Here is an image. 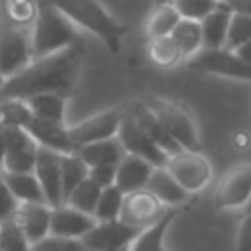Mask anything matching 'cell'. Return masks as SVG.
I'll return each mask as SVG.
<instances>
[{"label":"cell","mask_w":251,"mask_h":251,"mask_svg":"<svg viewBox=\"0 0 251 251\" xmlns=\"http://www.w3.org/2000/svg\"><path fill=\"white\" fill-rule=\"evenodd\" d=\"M116 167L118 165H94L88 167V178L100 188L112 186L116 182Z\"/></svg>","instance_id":"cell-39"},{"label":"cell","mask_w":251,"mask_h":251,"mask_svg":"<svg viewBox=\"0 0 251 251\" xmlns=\"http://www.w3.org/2000/svg\"><path fill=\"white\" fill-rule=\"evenodd\" d=\"M0 251H31V243L14 218L0 222Z\"/></svg>","instance_id":"cell-33"},{"label":"cell","mask_w":251,"mask_h":251,"mask_svg":"<svg viewBox=\"0 0 251 251\" xmlns=\"http://www.w3.org/2000/svg\"><path fill=\"white\" fill-rule=\"evenodd\" d=\"M178 20H180V14L173 6V2L171 0H165V2L157 4L151 10V14L147 16V20H145V33H147L149 39L171 35L173 29L176 27Z\"/></svg>","instance_id":"cell-24"},{"label":"cell","mask_w":251,"mask_h":251,"mask_svg":"<svg viewBox=\"0 0 251 251\" xmlns=\"http://www.w3.org/2000/svg\"><path fill=\"white\" fill-rule=\"evenodd\" d=\"M122 204H124V192L116 184L106 186L100 192V198L96 202V208H94V214L92 216L96 218V222L118 220L120 218V212H122Z\"/></svg>","instance_id":"cell-32"},{"label":"cell","mask_w":251,"mask_h":251,"mask_svg":"<svg viewBox=\"0 0 251 251\" xmlns=\"http://www.w3.org/2000/svg\"><path fill=\"white\" fill-rule=\"evenodd\" d=\"M188 67L206 75H218L235 80L251 82V65L245 63L229 49H202L192 59H188Z\"/></svg>","instance_id":"cell-6"},{"label":"cell","mask_w":251,"mask_h":251,"mask_svg":"<svg viewBox=\"0 0 251 251\" xmlns=\"http://www.w3.org/2000/svg\"><path fill=\"white\" fill-rule=\"evenodd\" d=\"M37 149H14V151H6L0 171H4V173H31L33 171V165H35Z\"/></svg>","instance_id":"cell-35"},{"label":"cell","mask_w":251,"mask_h":251,"mask_svg":"<svg viewBox=\"0 0 251 251\" xmlns=\"http://www.w3.org/2000/svg\"><path fill=\"white\" fill-rule=\"evenodd\" d=\"M116 137L120 139V143H122V147H124L126 153L137 155V157L149 161V163L155 165V167L165 165V161H167V157H169V155L143 131V127L127 114V110H126V116H124L120 127H118Z\"/></svg>","instance_id":"cell-10"},{"label":"cell","mask_w":251,"mask_h":251,"mask_svg":"<svg viewBox=\"0 0 251 251\" xmlns=\"http://www.w3.org/2000/svg\"><path fill=\"white\" fill-rule=\"evenodd\" d=\"M96 218L92 214L80 212L69 204H59L51 208V222H49V233L61 235V237H73L80 239L90 227H94Z\"/></svg>","instance_id":"cell-14"},{"label":"cell","mask_w":251,"mask_h":251,"mask_svg":"<svg viewBox=\"0 0 251 251\" xmlns=\"http://www.w3.org/2000/svg\"><path fill=\"white\" fill-rule=\"evenodd\" d=\"M118 251H129V245H127V247H122V249H118Z\"/></svg>","instance_id":"cell-47"},{"label":"cell","mask_w":251,"mask_h":251,"mask_svg":"<svg viewBox=\"0 0 251 251\" xmlns=\"http://www.w3.org/2000/svg\"><path fill=\"white\" fill-rule=\"evenodd\" d=\"M224 4H226V8L229 12L251 16V0H224Z\"/></svg>","instance_id":"cell-41"},{"label":"cell","mask_w":251,"mask_h":251,"mask_svg":"<svg viewBox=\"0 0 251 251\" xmlns=\"http://www.w3.org/2000/svg\"><path fill=\"white\" fill-rule=\"evenodd\" d=\"M163 167L175 176V180L188 194H196V192L204 190L212 180V165L198 151L180 149V151L169 155Z\"/></svg>","instance_id":"cell-5"},{"label":"cell","mask_w":251,"mask_h":251,"mask_svg":"<svg viewBox=\"0 0 251 251\" xmlns=\"http://www.w3.org/2000/svg\"><path fill=\"white\" fill-rule=\"evenodd\" d=\"M235 51V55L239 57V59H243L245 63H249L251 65V39L249 41H245L243 45H239L237 49H233Z\"/></svg>","instance_id":"cell-43"},{"label":"cell","mask_w":251,"mask_h":251,"mask_svg":"<svg viewBox=\"0 0 251 251\" xmlns=\"http://www.w3.org/2000/svg\"><path fill=\"white\" fill-rule=\"evenodd\" d=\"M176 214H178L176 208H167L159 220H155L151 226L139 229L137 235L133 237V241L129 243V251H165L163 241H165V235H167L171 224L175 222Z\"/></svg>","instance_id":"cell-20"},{"label":"cell","mask_w":251,"mask_h":251,"mask_svg":"<svg viewBox=\"0 0 251 251\" xmlns=\"http://www.w3.org/2000/svg\"><path fill=\"white\" fill-rule=\"evenodd\" d=\"M180 59H192L196 53H200L204 49V39H202V27L200 22L196 20H186L180 18L176 27L171 33Z\"/></svg>","instance_id":"cell-22"},{"label":"cell","mask_w":251,"mask_h":251,"mask_svg":"<svg viewBox=\"0 0 251 251\" xmlns=\"http://www.w3.org/2000/svg\"><path fill=\"white\" fill-rule=\"evenodd\" d=\"M25 129L29 131V135L35 139V143L39 147H45V149H51L57 153H73L75 151L71 137H69V126H65L63 122L33 118Z\"/></svg>","instance_id":"cell-16"},{"label":"cell","mask_w":251,"mask_h":251,"mask_svg":"<svg viewBox=\"0 0 251 251\" xmlns=\"http://www.w3.org/2000/svg\"><path fill=\"white\" fill-rule=\"evenodd\" d=\"M4 80H6V78H4L2 75H0V88H2V84H4Z\"/></svg>","instance_id":"cell-46"},{"label":"cell","mask_w":251,"mask_h":251,"mask_svg":"<svg viewBox=\"0 0 251 251\" xmlns=\"http://www.w3.org/2000/svg\"><path fill=\"white\" fill-rule=\"evenodd\" d=\"M145 188L167 208H176L188 196V192L175 180V176L163 165L161 167H153Z\"/></svg>","instance_id":"cell-19"},{"label":"cell","mask_w":251,"mask_h":251,"mask_svg":"<svg viewBox=\"0 0 251 251\" xmlns=\"http://www.w3.org/2000/svg\"><path fill=\"white\" fill-rule=\"evenodd\" d=\"M241 210H243V214H251V196H249V200L245 202V206Z\"/></svg>","instance_id":"cell-45"},{"label":"cell","mask_w":251,"mask_h":251,"mask_svg":"<svg viewBox=\"0 0 251 251\" xmlns=\"http://www.w3.org/2000/svg\"><path fill=\"white\" fill-rule=\"evenodd\" d=\"M88 167H94V165H118L120 159L126 155L120 139L114 135V137H108V139H100V141H94V143H86L82 147H78L75 151Z\"/></svg>","instance_id":"cell-21"},{"label":"cell","mask_w":251,"mask_h":251,"mask_svg":"<svg viewBox=\"0 0 251 251\" xmlns=\"http://www.w3.org/2000/svg\"><path fill=\"white\" fill-rule=\"evenodd\" d=\"M249 143H251V135H249V131H235L233 133V145L237 147V149H247L249 147Z\"/></svg>","instance_id":"cell-42"},{"label":"cell","mask_w":251,"mask_h":251,"mask_svg":"<svg viewBox=\"0 0 251 251\" xmlns=\"http://www.w3.org/2000/svg\"><path fill=\"white\" fill-rule=\"evenodd\" d=\"M63 12L76 27L86 29L98 37L110 53L118 55L122 49V39L126 35V25L116 20L102 2L98 0H45Z\"/></svg>","instance_id":"cell-2"},{"label":"cell","mask_w":251,"mask_h":251,"mask_svg":"<svg viewBox=\"0 0 251 251\" xmlns=\"http://www.w3.org/2000/svg\"><path fill=\"white\" fill-rule=\"evenodd\" d=\"M147 55H149V61L159 67V69H169V67H175L178 61H180V55H178V49L173 41L171 35H163V37H153L149 39V47H147Z\"/></svg>","instance_id":"cell-30"},{"label":"cell","mask_w":251,"mask_h":251,"mask_svg":"<svg viewBox=\"0 0 251 251\" xmlns=\"http://www.w3.org/2000/svg\"><path fill=\"white\" fill-rule=\"evenodd\" d=\"M18 204H20V202H18L16 196L12 194L10 186H8L6 180H4V175H2V171H0V222L14 218L16 210H18Z\"/></svg>","instance_id":"cell-38"},{"label":"cell","mask_w":251,"mask_h":251,"mask_svg":"<svg viewBox=\"0 0 251 251\" xmlns=\"http://www.w3.org/2000/svg\"><path fill=\"white\" fill-rule=\"evenodd\" d=\"M235 251H251V214H243L237 237H235Z\"/></svg>","instance_id":"cell-40"},{"label":"cell","mask_w":251,"mask_h":251,"mask_svg":"<svg viewBox=\"0 0 251 251\" xmlns=\"http://www.w3.org/2000/svg\"><path fill=\"white\" fill-rule=\"evenodd\" d=\"M31 251H88L80 239L61 237V235H47L41 241L31 245Z\"/></svg>","instance_id":"cell-37"},{"label":"cell","mask_w":251,"mask_h":251,"mask_svg":"<svg viewBox=\"0 0 251 251\" xmlns=\"http://www.w3.org/2000/svg\"><path fill=\"white\" fill-rule=\"evenodd\" d=\"M155 165H151L149 161L137 157V155H129L126 153L118 167H116V186L127 194V192H133V190H139V188H145L147 180H149V175L153 171Z\"/></svg>","instance_id":"cell-18"},{"label":"cell","mask_w":251,"mask_h":251,"mask_svg":"<svg viewBox=\"0 0 251 251\" xmlns=\"http://www.w3.org/2000/svg\"><path fill=\"white\" fill-rule=\"evenodd\" d=\"M14 220L25 233L27 241L33 245L49 235L51 206L47 202H20Z\"/></svg>","instance_id":"cell-15"},{"label":"cell","mask_w":251,"mask_h":251,"mask_svg":"<svg viewBox=\"0 0 251 251\" xmlns=\"http://www.w3.org/2000/svg\"><path fill=\"white\" fill-rule=\"evenodd\" d=\"M33 120V112L25 98L20 96H2L0 104V126L8 127H27Z\"/></svg>","instance_id":"cell-28"},{"label":"cell","mask_w":251,"mask_h":251,"mask_svg":"<svg viewBox=\"0 0 251 251\" xmlns=\"http://www.w3.org/2000/svg\"><path fill=\"white\" fill-rule=\"evenodd\" d=\"M126 110H127V114L143 127V131H145L167 155H173V153H176V151L182 149V147L169 135V131L163 127V124L157 120V116H155L141 100L127 102V104H126Z\"/></svg>","instance_id":"cell-17"},{"label":"cell","mask_w":251,"mask_h":251,"mask_svg":"<svg viewBox=\"0 0 251 251\" xmlns=\"http://www.w3.org/2000/svg\"><path fill=\"white\" fill-rule=\"evenodd\" d=\"M100 192L102 188L98 184H94L88 176L84 180H80L73 190L71 194L67 196V200L63 204H69L80 212H86V214H94V208H96V202L100 198Z\"/></svg>","instance_id":"cell-31"},{"label":"cell","mask_w":251,"mask_h":251,"mask_svg":"<svg viewBox=\"0 0 251 251\" xmlns=\"http://www.w3.org/2000/svg\"><path fill=\"white\" fill-rule=\"evenodd\" d=\"M0 14L6 27L29 29L37 16V0H0Z\"/></svg>","instance_id":"cell-26"},{"label":"cell","mask_w":251,"mask_h":251,"mask_svg":"<svg viewBox=\"0 0 251 251\" xmlns=\"http://www.w3.org/2000/svg\"><path fill=\"white\" fill-rule=\"evenodd\" d=\"M137 231V227L127 226L118 218L108 222H96L94 227H90L80 237V241L88 251H118L122 247H127Z\"/></svg>","instance_id":"cell-11"},{"label":"cell","mask_w":251,"mask_h":251,"mask_svg":"<svg viewBox=\"0 0 251 251\" xmlns=\"http://www.w3.org/2000/svg\"><path fill=\"white\" fill-rule=\"evenodd\" d=\"M88 176V165L73 151L61 153V188H63V202L71 194V190Z\"/></svg>","instance_id":"cell-29"},{"label":"cell","mask_w":251,"mask_h":251,"mask_svg":"<svg viewBox=\"0 0 251 251\" xmlns=\"http://www.w3.org/2000/svg\"><path fill=\"white\" fill-rule=\"evenodd\" d=\"M124 116H126V104L108 108V110L98 112L75 126H69V137H71L75 151L86 143L114 137L118 133V127H120Z\"/></svg>","instance_id":"cell-7"},{"label":"cell","mask_w":251,"mask_h":251,"mask_svg":"<svg viewBox=\"0 0 251 251\" xmlns=\"http://www.w3.org/2000/svg\"><path fill=\"white\" fill-rule=\"evenodd\" d=\"M82 57L84 45L82 41H78L63 51L31 59L27 67L4 80L0 96L29 98L41 92H57L63 96H71L76 88Z\"/></svg>","instance_id":"cell-1"},{"label":"cell","mask_w":251,"mask_h":251,"mask_svg":"<svg viewBox=\"0 0 251 251\" xmlns=\"http://www.w3.org/2000/svg\"><path fill=\"white\" fill-rule=\"evenodd\" d=\"M33 118L51 120V122H63L65 124V112H67V100L69 96L57 94V92H41L25 98Z\"/></svg>","instance_id":"cell-25"},{"label":"cell","mask_w":251,"mask_h":251,"mask_svg":"<svg viewBox=\"0 0 251 251\" xmlns=\"http://www.w3.org/2000/svg\"><path fill=\"white\" fill-rule=\"evenodd\" d=\"M249 39H251V16L231 12L229 25H227V35H226V41H224V49L233 51Z\"/></svg>","instance_id":"cell-34"},{"label":"cell","mask_w":251,"mask_h":251,"mask_svg":"<svg viewBox=\"0 0 251 251\" xmlns=\"http://www.w3.org/2000/svg\"><path fill=\"white\" fill-rule=\"evenodd\" d=\"M4 155H6V145H4V135H2V129H0V167H2Z\"/></svg>","instance_id":"cell-44"},{"label":"cell","mask_w":251,"mask_h":251,"mask_svg":"<svg viewBox=\"0 0 251 251\" xmlns=\"http://www.w3.org/2000/svg\"><path fill=\"white\" fill-rule=\"evenodd\" d=\"M251 196V163L233 165L218 182L214 202L218 210H241Z\"/></svg>","instance_id":"cell-8"},{"label":"cell","mask_w":251,"mask_h":251,"mask_svg":"<svg viewBox=\"0 0 251 251\" xmlns=\"http://www.w3.org/2000/svg\"><path fill=\"white\" fill-rule=\"evenodd\" d=\"M2 175L18 202H45L43 190L33 171L31 173H4L2 171Z\"/></svg>","instance_id":"cell-27"},{"label":"cell","mask_w":251,"mask_h":251,"mask_svg":"<svg viewBox=\"0 0 251 251\" xmlns=\"http://www.w3.org/2000/svg\"><path fill=\"white\" fill-rule=\"evenodd\" d=\"M143 104L157 116V120L163 124V127L169 131V135L182 147L190 151L200 149V137L198 127L192 120V116L173 100H167L159 94H147L143 98Z\"/></svg>","instance_id":"cell-4"},{"label":"cell","mask_w":251,"mask_h":251,"mask_svg":"<svg viewBox=\"0 0 251 251\" xmlns=\"http://www.w3.org/2000/svg\"><path fill=\"white\" fill-rule=\"evenodd\" d=\"M165 210L167 206H163L147 188H139V190L124 194L120 220L126 222L127 226L143 229L151 226L155 220H159L165 214Z\"/></svg>","instance_id":"cell-12"},{"label":"cell","mask_w":251,"mask_h":251,"mask_svg":"<svg viewBox=\"0 0 251 251\" xmlns=\"http://www.w3.org/2000/svg\"><path fill=\"white\" fill-rule=\"evenodd\" d=\"M171 2L180 14V18L196 20V22H202L210 12H214L222 4V0H171Z\"/></svg>","instance_id":"cell-36"},{"label":"cell","mask_w":251,"mask_h":251,"mask_svg":"<svg viewBox=\"0 0 251 251\" xmlns=\"http://www.w3.org/2000/svg\"><path fill=\"white\" fill-rule=\"evenodd\" d=\"M229 18H231V12L226 8V4L222 0V4L200 22L204 49H222L224 47V41H226V35H227Z\"/></svg>","instance_id":"cell-23"},{"label":"cell","mask_w":251,"mask_h":251,"mask_svg":"<svg viewBox=\"0 0 251 251\" xmlns=\"http://www.w3.org/2000/svg\"><path fill=\"white\" fill-rule=\"evenodd\" d=\"M29 35L33 59L63 51L80 41L78 27L45 0H37V16L29 27Z\"/></svg>","instance_id":"cell-3"},{"label":"cell","mask_w":251,"mask_h":251,"mask_svg":"<svg viewBox=\"0 0 251 251\" xmlns=\"http://www.w3.org/2000/svg\"><path fill=\"white\" fill-rule=\"evenodd\" d=\"M0 104H2V96H0Z\"/></svg>","instance_id":"cell-48"},{"label":"cell","mask_w":251,"mask_h":251,"mask_svg":"<svg viewBox=\"0 0 251 251\" xmlns=\"http://www.w3.org/2000/svg\"><path fill=\"white\" fill-rule=\"evenodd\" d=\"M33 175L39 180L45 202L55 208L63 204V188H61V153L39 147L35 155Z\"/></svg>","instance_id":"cell-13"},{"label":"cell","mask_w":251,"mask_h":251,"mask_svg":"<svg viewBox=\"0 0 251 251\" xmlns=\"http://www.w3.org/2000/svg\"><path fill=\"white\" fill-rule=\"evenodd\" d=\"M31 35L29 29L6 27L0 33V75L14 76L31 63Z\"/></svg>","instance_id":"cell-9"}]
</instances>
